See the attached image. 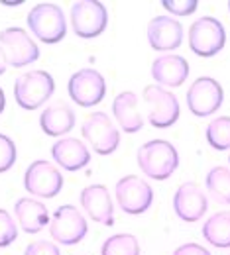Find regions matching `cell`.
Here are the masks:
<instances>
[{"label":"cell","instance_id":"obj_1","mask_svg":"<svg viewBox=\"0 0 230 255\" xmlns=\"http://www.w3.org/2000/svg\"><path fill=\"white\" fill-rule=\"evenodd\" d=\"M136 161L148 179L167 181L179 167V153L167 139H150L138 147Z\"/></svg>","mask_w":230,"mask_h":255},{"label":"cell","instance_id":"obj_2","mask_svg":"<svg viewBox=\"0 0 230 255\" xmlns=\"http://www.w3.org/2000/svg\"><path fill=\"white\" fill-rule=\"evenodd\" d=\"M55 93V79L41 69L26 71L14 81V98L16 104L24 110L41 108Z\"/></svg>","mask_w":230,"mask_h":255},{"label":"cell","instance_id":"obj_3","mask_svg":"<svg viewBox=\"0 0 230 255\" xmlns=\"http://www.w3.org/2000/svg\"><path fill=\"white\" fill-rule=\"evenodd\" d=\"M28 28L41 43L53 45L67 35V18L63 8L53 2H39L28 12Z\"/></svg>","mask_w":230,"mask_h":255},{"label":"cell","instance_id":"obj_4","mask_svg":"<svg viewBox=\"0 0 230 255\" xmlns=\"http://www.w3.org/2000/svg\"><path fill=\"white\" fill-rule=\"evenodd\" d=\"M144 104H146V118L154 128H171L181 114L179 100L171 91L160 85H148L144 89Z\"/></svg>","mask_w":230,"mask_h":255},{"label":"cell","instance_id":"obj_5","mask_svg":"<svg viewBox=\"0 0 230 255\" xmlns=\"http://www.w3.org/2000/svg\"><path fill=\"white\" fill-rule=\"evenodd\" d=\"M69 22L77 37L93 39L106 30L108 12L106 6L99 0H79L73 2L69 12Z\"/></svg>","mask_w":230,"mask_h":255},{"label":"cell","instance_id":"obj_6","mask_svg":"<svg viewBox=\"0 0 230 255\" xmlns=\"http://www.w3.org/2000/svg\"><path fill=\"white\" fill-rule=\"evenodd\" d=\"M227 43V30L221 20L201 16L189 28V47L199 57H215Z\"/></svg>","mask_w":230,"mask_h":255},{"label":"cell","instance_id":"obj_7","mask_svg":"<svg viewBox=\"0 0 230 255\" xmlns=\"http://www.w3.org/2000/svg\"><path fill=\"white\" fill-rule=\"evenodd\" d=\"M114 196L124 214L140 216L150 210L154 202V189L150 183L138 175H126L116 181L114 185Z\"/></svg>","mask_w":230,"mask_h":255},{"label":"cell","instance_id":"obj_8","mask_svg":"<svg viewBox=\"0 0 230 255\" xmlns=\"http://www.w3.org/2000/svg\"><path fill=\"white\" fill-rule=\"evenodd\" d=\"M81 133L87 139L89 147H93L99 155H110L120 145V131L116 129L110 116L102 110H97L85 118Z\"/></svg>","mask_w":230,"mask_h":255},{"label":"cell","instance_id":"obj_9","mask_svg":"<svg viewBox=\"0 0 230 255\" xmlns=\"http://www.w3.org/2000/svg\"><path fill=\"white\" fill-rule=\"evenodd\" d=\"M0 49L8 67H28L39 59V47L24 28H6L0 32Z\"/></svg>","mask_w":230,"mask_h":255},{"label":"cell","instance_id":"obj_10","mask_svg":"<svg viewBox=\"0 0 230 255\" xmlns=\"http://www.w3.org/2000/svg\"><path fill=\"white\" fill-rule=\"evenodd\" d=\"M89 226L81 210L73 204H61L49 220V236L61 246H75L85 240Z\"/></svg>","mask_w":230,"mask_h":255},{"label":"cell","instance_id":"obj_11","mask_svg":"<svg viewBox=\"0 0 230 255\" xmlns=\"http://www.w3.org/2000/svg\"><path fill=\"white\" fill-rule=\"evenodd\" d=\"M24 189L33 198H55L63 191V175L53 163L37 159L24 173Z\"/></svg>","mask_w":230,"mask_h":255},{"label":"cell","instance_id":"obj_12","mask_svg":"<svg viewBox=\"0 0 230 255\" xmlns=\"http://www.w3.org/2000/svg\"><path fill=\"white\" fill-rule=\"evenodd\" d=\"M225 102V91L213 77H199L187 91V108L193 116H213Z\"/></svg>","mask_w":230,"mask_h":255},{"label":"cell","instance_id":"obj_13","mask_svg":"<svg viewBox=\"0 0 230 255\" xmlns=\"http://www.w3.org/2000/svg\"><path fill=\"white\" fill-rule=\"evenodd\" d=\"M67 93L75 104L91 108L97 106L106 95V81L97 69H79L71 75L67 83Z\"/></svg>","mask_w":230,"mask_h":255},{"label":"cell","instance_id":"obj_14","mask_svg":"<svg viewBox=\"0 0 230 255\" xmlns=\"http://www.w3.org/2000/svg\"><path fill=\"white\" fill-rule=\"evenodd\" d=\"M209 208V198L197 183L187 181L177 187L173 194V210L183 222H199Z\"/></svg>","mask_w":230,"mask_h":255},{"label":"cell","instance_id":"obj_15","mask_svg":"<svg viewBox=\"0 0 230 255\" xmlns=\"http://www.w3.org/2000/svg\"><path fill=\"white\" fill-rule=\"evenodd\" d=\"M81 208L87 216L102 226L114 224V202L110 198V191L104 185H89L79 194Z\"/></svg>","mask_w":230,"mask_h":255},{"label":"cell","instance_id":"obj_16","mask_svg":"<svg viewBox=\"0 0 230 255\" xmlns=\"http://www.w3.org/2000/svg\"><path fill=\"white\" fill-rule=\"evenodd\" d=\"M148 43L154 51H173L183 43V26L173 16H156L148 24Z\"/></svg>","mask_w":230,"mask_h":255},{"label":"cell","instance_id":"obj_17","mask_svg":"<svg viewBox=\"0 0 230 255\" xmlns=\"http://www.w3.org/2000/svg\"><path fill=\"white\" fill-rule=\"evenodd\" d=\"M189 61L177 53H165L154 59L152 63V77L164 89H177L185 85L189 77Z\"/></svg>","mask_w":230,"mask_h":255},{"label":"cell","instance_id":"obj_18","mask_svg":"<svg viewBox=\"0 0 230 255\" xmlns=\"http://www.w3.org/2000/svg\"><path fill=\"white\" fill-rule=\"evenodd\" d=\"M51 157L63 171H79L91 163V151L79 137H59L51 145Z\"/></svg>","mask_w":230,"mask_h":255},{"label":"cell","instance_id":"obj_19","mask_svg":"<svg viewBox=\"0 0 230 255\" xmlns=\"http://www.w3.org/2000/svg\"><path fill=\"white\" fill-rule=\"evenodd\" d=\"M39 128L45 135L65 137V133L75 128V110L71 108V104H67L63 100H55L41 110Z\"/></svg>","mask_w":230,"mask_h":255},{"label":"cell","instance_id":"obj_20","mask_svg":"<svg viewBox=\"0 0 230 255\" xmlns=\"http://www.w3.org/2000/svg\"><path fill=\"white\" fill-rule=\"evenodd\" d=\"M14 216L18 226L26 234H37L45 226H49L51 216L47 214V206L33 198V196H22L14 202Z\"/></svg>","mask_w":230,"mask_h":255},{"label":"cell","instance_id":"obj_21","mask_svg":"<svg viewBox=\"0 0 230 255\" xmlns=\"http://www.w3.org/2000/svg\"><path fill=\"white\" fill-rule=\"evenodd\" d=\"M112 116L126 133H138L144 128V116L140 112V98L132 91H124L112 100Z\"/></svg>","mask_w":230,"mask_h":255},{"label":"cell","instance_id":"obj_22","mask_svg":"<svg viewBox=\"0 0 230 255\" xmlns=\"http://www.w3.org/2000/svg\"><path fill=\"white\" fill-rule=\"evenodd\" d=\"M205 242H209L213 248L227 250L230 248V210H223L213 214L201 230Z\"/></svg>","mask_w":230,"mask_h":255},{"label":"cell","instance_id":"obj_23","mask_svg":"<svg viewBox=\"0 0 230 255\" xmlns=\"http://www.w3.org/2000/svg\"><path fill=\"white\" fill-rule=\"evenodd\" d=\"M207 192L221 204H230V169L229 167H213L205 177Z\"/></svg>","mask_w":230,"mask_h":255},{"label":"cell","instance_id":"obj_24","mask_svg":"<svg viewBox=\"0 0 230 255\" xmlns=\"http://www.w3.org/2000/svg\"><path fill=\"white\" fill-rule=\"evenodd\" d=\"M207 141L215 151L230 149V116H217L205 129Z\"/></svg>","mask_w":230,"mask_h":255},{"label":"cell","instance_id":"obj_25","mask_svg":"<svg viewBox=\"0 0 230 255\" xmlns=\"http://www.w3.org/2000/svg\"><path fill=\"white\" fill-rule=\"evenodd\" d=\"M100 255H140V242L134 234H114L104 240Z\"/></svg>","mask_w":230,"mask_h":255},{"label":"cell","instance_id":"obj_26","mask_svg":"<svg viewBox=\"0 0 230 255\" xmlns=\"http://www.w3.org/2000/svg\"><path fill=\"white\" fill-rule=\"evenodd\" d=\"M18 238V226L14 222L12 214L0 208V248H8Z\"/></svg>","mask_w":230,"mask_h":255},{"label":"cell","instance_id":"obj_27","mask_svg":"<svg viewBox=\"0 0 230 255\" xmlns=\"http://www.w3.org/2000/svg\"><path fill=\"white\" fill-rule=\"evenodd\" d=\"M18 159V149L16 143L12 141V137L0 133V173H6L14 167V163Z\"/></svg>","mask_w":230,"mask_h":255},{"label":"cell","instance_id":"obj_28","mask_svg":"<svg viewBox=\"0 0 230 255\" xmlns=\"http://www.w3.org/2000/svg\"><path fill=\"white\" fill-rule=\"evenodd\" d=\"M162 6L171 16H189L199 8L197 0H162Z\"/></svg>","mask_w":230,"mask_h":255},{"label":"cell","instance_id":"obj_29","mask_svg":"<svg viewBox=\"0 0 230 255\" xmlns=\"http://www.w3.org/2000/svg\"><path fill=\"white\" fill-rule=\"evenodd\" d=\"M24 255H61L57 244L53 242H47V240H37L26 246Z\"/></svg>","mask_w":230,"mask_h":255},{"label":"cell","instance_id":"obj_30","mask_svg":"<svg viewBox=\"0 0 230 255\" xmlns=\"http://www.w3.org/2000/svg\"><path fill=\"white\" fill-rule=\"evenodd\" d=\"M171 255H211V252L205 246H199L195 242H189V244H183L177 250H173Z\"/></svg>","mask_w":230,"mask_h":255},{"label":"cell","instance_id":"obj_31","mask_svg":"<svg viewBox=\"0 0 230 255\" xmlns=\"http://www.w3.org/2000/svg\"><path fill=\"white\" fill-rule=\"evenodd\" d=\"M6 69H8V63H6L4 53H2V49H0V75H4V73H6Z\"/></svg>","mask_w":230,"mask_h":255},{"label":"cell","instance_id":"obj_32","mask_svg":"<svg viewBox=\"0 0 230 255\" xmlns=\"http://www.w3.org/2000/svg\"><path fill=\"white\" fill-rule=\"evenodd\" d=\"M4 106H6V95H4V91L0 87V114L4 112Z\"/></svg>","mask_w":230,"mask_h":255},{"label":"cell","instance_id":"obj_33","mask_svg":"<svg viewBox=\"0 0 230 255\" xmlns=\"http://www.w3.org/2000/svg\"><path fill=\"white\" fill-rule=\"evenodd\" d=\"M229 12H230V2H229Z\"/></svg>","mask_w":230,"mask_h":255},{"label":"cell","instance_id":"obj_34","mask_svg":"<svg viewBox=\"0 0 230 255\" xmlns=\"http://www.w3.org/2000/svg\"><path fill=\"white\" fill-rule=\"evenodd\" d=\"M229 163H230V157H229Z\"/></svg>","mask_w":230,"mask_h":255}]
</instances>
